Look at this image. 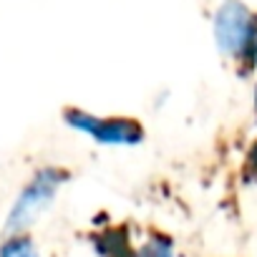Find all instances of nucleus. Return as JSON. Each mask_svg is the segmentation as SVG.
Returning <instances> with one entry per match:
<instances>
[{"label":"nucleus","mask_w":257,"mask_h":257,"mask_svg":"<svg viewBox=\"0 0 257 257\" xmlns=\"http://www.w3.org/2000/svg\"><path fill=\"white\" fill-rule=\"evenodd\" d=\"M254 111H257V91H254Z\"/></svg>","instance_id":"0eeeda50"},{"label":"nucleus","mask_w":257,"mask_h":257,"mask_svg":"<svg viewBox=\"0 0 257 257\" xmlns=\"http://www.w3.org/2000/svg\"><path fill=\"white\" fill-rule=\"evenodd\" d=\"M68 174L58 167H41L16 194L8 214H6V224H3V234H23L28 232L56 202L61 187L66 184Z\"/></svg>","instance_id":"f257e3e1"},{"label":"nucleus","mask_w":257,"mask_h":257,"mask_svg":"<svg viewBox=\"0 0 257 257\" xmlns=\"http://www.w3.org/2000/svg\"><path fill=\"white\" fill-rule=\"evenodd\" d=\"M0 257H41L38 244L28 232L23 234H3L0 242Z\"/></svg>","instance_id":"39448f33"},{"label":"nucleus","mask_w":257,"mask_h":257,"mask_svg":"<svg viewBox=\"0 0 257 257\" xmlns=\"http://www.w3.org/2000/svg\"><path fill=\"white\" fill-rule=\"evenodd\" d=\"M96 252L98 257H134L137 247L132 244V239H128L126 232L121 229H108L98 237L96 242Z\"/></svg>","instance_id":"20e7f679"},{"label":"nucleus","mask_w":257,"mask_h":257,"mask_svg":"<svg viewBox=\"0 0 257 257\" xmlns=\"http://www.w3.org/2000/svg\"><path fill=\"white\" fill-rule=\"evenodd\" d=\"M212 33H214L217 51L224 58L244 61L249 56V48L257 33V18L239 0H227L214 11Z\"/></svg>","instance_id":"f03ea898"},{"label":"nucleus","mask_w":257,"mask_h":257,"mask_svg":"<svg viewBox=\"0 0 257 257\" xmlns=\"http://www.w3.org/2000/svg\"><path fill=\"white\" fill-rule=\"evenodd\" d=\"M134 257H177L174 244L164 234H149L134 252Z\"/></svg>","instance_id":"423d86ee"},{"label":"nucleus","mask_w":257,"mask_h":257,"mask_svg":"<svg viewBox=\"0 0 257 257\" xmlns=\"http://www.w3.org/2000/svg\"><path fill=\"white\" fill-rule=\"evenodd\" d=\"M66 123L76 132L91 137L96 144L103 147H132L144 139V128L134 118H118V116H93L81 108H68Z\"/></svg>","instance_id":"7ed1b4c3"}]
</instances>
